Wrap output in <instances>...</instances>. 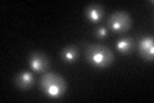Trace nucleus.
I'll return each instance as SVG.
<instances>
[{
    "label": "nucleus",
    "mask_w": 154,
    "mask_h": 103,
    "mask_svg": "<svg viewBox=\"0 0 154 103\" xmlns=\"http://www.w3.org/2000/svg\"><path fill=\"white\" fill-rule=\"evenodd\" d=\"M85 17L91 23H99L104 18V8L99 4H90L85 8Z\"/></svg>",
    "instance_id": "nucleus-7"
},
{
    "label": "nucleus",
    "mask_w": 154,
    "mask_h": 103,
    "mask_svg": "<svg viewBox=\"0 0 154 103\" xmlns=\"http://www.w3.org/2000/svg\"><path fill=\"white\" fill-rule=\"evenodd\" d=\"M14 84L17 88L22 90H28L35 85V76L32 72L28 71H21L17 73V76L14 77Z\"/></svg>",
    "instance_id": "nucleus-6"
},
{
    "label": "nucleus",
    "mask_w": 154,
    "mask_h": 103,
    "mask_svg": "<svg viewBox=\"0 0 154 103\" xmlns=\"http://www.w3.org/2000/svg\"><path fill=\"white\" fill-rule=\"evenodd\" d=\"M135 47H136V44H135V40L132 37L130 36H126V37H121L119 40H117L116 43V49L121 53V54H131L134 52Z\"/></svg>",
    "instance_id": "nucleus-8"
},
{
    "label": "nucleus",
    "mask_w": 154,
    "mask_h": 103,
    "mask_svg": "<svg viewBox=\"0 0 154 103\" xmlns=\"http://www.w3.org/2000/svg\"><path fill=\"white\" fill-rule=\"evenodd\" d=\"M86 62L96 68H107L114 62V53L108 47L93 44L85 49Z\"/></svg>",
    "instance_id": "nucleus-1"
},
{
    "label": "nucleus",
    "mask_w": 154,
    "mask_h": 103,
    "mask_svg": "<svg viewBox=\"0 0 154 103\" xmlns=\"http://www.w3.org/2000/svg\"><path fill=\"white\" fill-rule=\"evenodd\" d=\"M132 24L131 16L123 11H116L108 17L107 28L114 34H122L130 30Z\"/></svg>",
    "instance_id": "nucleus-3"
},
{
    "label": "nucleus",
    "mask_w": 154,
    "mask_h": 103,
    "mask_svg": "<svg viewBox=\"0 0 154 103\" xmlns=\"http://www.w3.org/2000/svg\"><path fill=\"white\" fill-rule=\"evenodd\" d=\"M137 52L143 60L153 62L154 60V39L153 36H144L139 40Z\"/></svg>",
    "instance_id": "nucleus-5"
},
{
    "label": "nucleus",
    "mask_w": 154,
    "mask_h": 103,
    "mask_svg": "<svg viewBox=\"0 0 154 103\" xmlns=\"http://www.w3.org/2000/svg\"><path fill=\"white\" fill-rule=\"evenodd\" d=\"M40 89L46 97L58 99L63 97L67 92V82L60 75L54 72H45L40 79Z\"/></svg>",
    "instance_id": "nucleus-2"
},
{
    "label": "nucleus",
    "mask_w": 154,
    "mask_h": 103,
    "mask_svg": "<svg viewBox=\"0 0 154 103\" xmlns=\"http://www.w3.org/2000/svg\"><path fill=\"white\" fill-rule=\"evenodd\" d=\"M79 48L75 45H68L60 50V58L64 63H73L79 58Z\"/></svg>",
    "instance_id": "nucleus-9"
},
{
    "label": "nucleus",
    "mask_w": 154,
    "mask_h": 103,
    "mask_svg": "<svg viewBox=\"0 0 154 103\" xmlns=\"http://www.w3.org/2000/svg\"><path fill=\"white\" fill-rule=\"evenodd\" d=\"M108 34H109V30L105 26H100L94 30V35L98 39H105L108 36Z\"/></svg>",
    "instance_id": "nucleus-10"
},
{
    "label": "nucleus",
    "mask_w": 154,
    "mask_h": 103,
    "mask_svg": "<svg viewBox=\"0 0 154 103\" xmlns=\"http://www.w3.org/2000/svg\"><path fill=\"white\" fill-rule=\"evenodd\" d=\"M28 65H30L31 70L36 73H44L48 67H49L50 62L44 53L41 52H32L28 58Z\"/></svg>",
    "instance_id": "nucleus-4"
}]
</instances>
